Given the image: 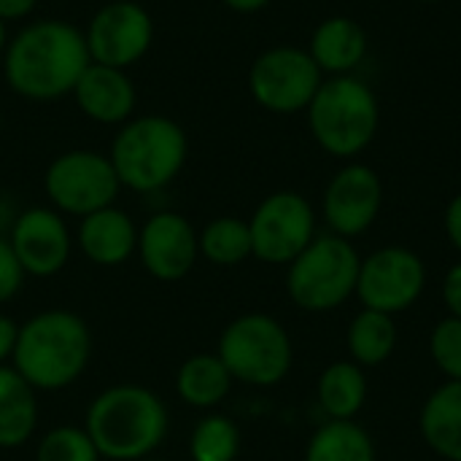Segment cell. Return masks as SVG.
Masks as SVG:
<instances>
[{"mask_svg": "<svg viewBox=\"0 0 461 461\" xmlns=\"http://www.w3.org/2000/svg\"><path fill=\"white\" fill-rule=\"evenodd\" d=\"M0 62L14 95L46 103L70 95L92 59L81 27L46 16L27 22L16 35H11Z\"/></svg>", "mask_w": 461, "mask_h": 461, "instance_id": "1", "label": "cell"}, {"mask_svg": "<svg viewBox=\"0 0 461 461\" xmlns=\"http://www.w3.org/2000/svg\"><path fill=\"white\" fill-rule=\"evenodd\" d=\"M92 362V330L65 308H49L19 324L11 367L43 394L70 389Z\"/></svg>", "mask_w": 461, "mask_h": 461, "instance_id": "2", "label": "cell"}, {"mask_svg": "<svg viewBox=\"0 0 461 461\" xmlns=\"http://www.w3.org/2000/svg\"><path fill=\"white\" fill-rule=\"evenodd\" d=\"M84 429L108 461H140L157 454L170 432L165 400L140 384H116L92 397Z\"/></svg>", "mask_w": 461, "mask_h": 461, "instance_id": "3", "label": "cell"}, {"mask_svg": "<svg viewBox=\"0 0 461 461\" xmlns=\"http://www.w3.org/2000/svg\"><path fill=\"white\" fill-rule=\"evenodd\" d=\"M189 157V138L184 127L162 113L132 116L124 122L108 149V159L119 176L122 189L154 194L170 186Z\"/></svg>", "mask_w": 461, "mask_h": 461, "instance_id": "4", "label": "cell"}, {"mask_svg": "<svg viewBox=\"0 0 461 461\" xmlns=\"http://www.w3.org/2000/svg\"><path fill=\"white\" fill-rule=\"evenodd\" d=\"M305 113L313 140L335 159L359 157L381 127L378 95L357 73L327 76Z\"/></svg>", "mask_w": 461, "mask_h": 461, "instance_id": "5", "label": "cell"}, {"mask_svg": "<svg viewBox=\"0 0 461 461\" xmlns=\"http://www.w3.org/2000/svg\"><path fill=\"white\" fill-rule=\"evenodd\" d=\"M362 257L340 235H316L300 257L286 265V294L308 313H330L357 294Z\"/></svg>", "mask_w": 461, "mask_h": 461, "instance_id": "6", "label": "cell"}, {"mask_svg": "<svg viewBox=\"0 0 461 461\" xmlns=\"http://www.w3.org/2000/svg\"><path fill=\"white\" fill-rule=\"evenodd\" d=\"M216 357L224 362L232 381L254 389H270L289 375L294 346L276 316L254 311L232 319L221 330Z\"/></svg>", "mask_w": 461, "mask_h": 461, "instance_id": "7", "label": "cell"}, {"mask_svg": "<svg viewBox=\"0 0 461 461\" xmlns=\"http://www.w3.org/2000/svg\"><path fill=\"white\" fill-rule=\"evenodd\" d=\"M49 205L62 216L84 219L116 203L122 184L108 154L92 149H70L57 154L43 173Z\"/></svg>", "mask_w": 461, "mask_h": 461, "instance_id": "8", "label": "cell"}, {"mask_svg": "<svg viewBox=\"0 0 461 461\" xmlns=\"http://www.w3.org/2000/svg\"><path fill=\"white\" fill-rule=\"evenodd\" d=\"M324 73L300 46L265 49L249 68V92L270 113H303L316 97Z\"/></svg>", "mask_w": 461, "mask_h": 461, "instance_id": "9", "label": "cell"}, {"mask_svg": "<svg viewBox=\"0 0 461 461\" xmlns=\"http://www.w3.org/2000/svg\"><path fill=\"white\" fill-rule=\"evenodd\" d=\"M251 257L265 265H289L316 238V211L300 192L267 194L249 219Z\"/></svg>", "mask_w": 461, "mask_h": 461, "instance_id": "10", "label": "cell"}, {"mask_svg": "<svg viewBox=\"0 0 461 461\" xmlns=\"http://www.w3.org/2000/svg\"><path fill=\"white\" fill-rule=\"evenodd\" d=\"M427 289L424 259L405 246H384L362 259L357 297L362 308L397 316L416 305Z\"/></svg>", "mask_w": 461, "mask_h": 461, "instance_id": "11", "label": "cell"}, {"mask_svg": "<svg viewBox=\"0 0 461 461\" xmlns=\"http://www.w3.org/2000/svg\"><path fill=\"white\" fill-rule=\"evenodd\" d=\"M84 38L92 62L130 70L154 43V19L135 0L103 3L89 19Z\"/></svg>", "mask_w": 461, "mask_h": 461, "instance_id": "12", "label": "cell"}, {"mask_svg": "<svg viewBox=\"0 0 461 461\" xmlns=\"http://www.w3.org/2000/svg\"><path fill=\"white\" fill-rule=\"evenodd\" d=\"M22 270L32 278L59 276L76 249L73 232L51 205H30L16 213L5 232Z\"/></svg>", "mask_w": 461, "mask_h": 461, "instance_id": "13", "label": "cell"}, {"mask_svg": "<svg viewBox=\"0 0 461 461\" xmlns=\"http://www.w3.org/2000/svg\"><path fill=\"white\" fill-rule=\"evenodd\" d=\"M384 208V181L362 162L343 165L327 184L321 197V213L332 235L346 240L365 235Z\"/></svg>", "mask_w": 461, "mask_h": 461, "instance_id": "14", "label": "cell"}, {"mask_svg": "<svg viewBox=\"0 0 461 461\" xmlns=\"http://www.w3.org/2000/svg\"><path fill=\"white\" fill-rule=\"evenodd\" d=\"M135 257L154 281L176 284L186 278L200 259L197 230L178 211H157L138 227Z\"/></svg>", "mask_w": 461, "mask_h": 461, "instance_id": "15", "label": "cell"}, {"mask_svg": "<svg viewBox=\"0 0 461 461\" xmlns=\"http://www.w3.org/2000/svg\"><path fill=\"white\" fill-rule=\"evenodd\" d=\"M70 95L86 119L105 127H122L132 119L138 105V92L127 70L97 62L86 65Z\"/></svg>", "mask_w": 461, "mask_h": 461, "instance_id": "16", "label": "cell"}, {"mask_svg": "<svg viewBox=\"0 0 461 461\" xmlns=\"http://www.w3.org/2000/svg\"><path fill=\"white\" fill-rule=\"evenodd\" d=\"M76 249L97 267H119L135 257L138 249V224L135 219L116 208H100L84 219L73 232Z\"/></svg>", "mask_w": 461, "mask_h": 461, "instance_id": "17", "label": "cell"}, {"mask_svg": "<svg viewBox=\"0 0 461 461\" xmlns=\"http://www.w3.org/2000/svg\"><path fill=\"white\" fill-rule=\"evenodd\" d=\"M367 32L351 16H327L311 32L308 54L327 76H351L367 57Z\"/></svg>", "mask_w": 461, "mask_h": 461, "instance_id": "18", "label": "cell"}, {"mask_svg": "<svg viewBox=\"0 0 461 461\" xmlns=\"http://www.w3.org/2000/svg\"><path fill=\"white\" fill-rule=\"evenodd\" d=\"M38 392L11 367H0V451H16L38 429Z\"/></svg>", "mask_w": 461, "mask_h": 461, "instance_id": "19", "label": "cell"}, {"mask_svg": "<svg viewBox=\"0 0 461 461\" xmlns=\"http://www.w3.org/2000/svg\"><path fill=\"white\" fill-rule=\"evenodd\" d=\"M424 443L446 461H461V381H446L421 405Z\"/></svg>", "mask_w": 461, "mask_h": 461, "instance_id": "20", "label": "cell"}, {"mask_svg": "<svg viewBox=\"0 0 461 461\" xmlns=\"http://www.w3.org/2000/svg\"><path fill=\"white\" fill-rule=\"evenodd\" d=\"M232 375L224 362L213 354H192L181 362L176 373V394L184 405L194 411L219 408L232 392Z\"/></svg>", "mask_w": 461, "mask_h": 461, "instance_id": "21", "label": "cell"}, {"mask_svg": "<svg viewBox=\"0 0 461 461\" xmlns=\"http://www.w3.org/2000/svg\"><path fill=\"white\" fill-rule=\"evenodd\" d=\"M316 400L332 421H354L367 402L365 367H359L351 359L332 362L319 375Z\"/></svg>", "mask_w": 461, "mask_h": 461, "instance_id": "22", "label": "cell"}, {"mask_svg": "<svg viewBox=\"0 0 461 461\" xmlns=\"http://www.w3.org/2000/svg\"><path fill=\"white\" fill-rule=\"evenodd\" d=\"M397 340H400V332H397L394 316L367 311V308H362L351 319L348 332H346L348 357L359 367H378L389 362L397 351Z\"/></svg>", "mask_w": 461, "mask_h": 461, "instance_id": "23", "label": "cell"}, {"mask_svg": "<svg viewBox=\"0 0 461 461\" xmlns=\"http://www.w3.org/2000/svg\"><path fill=\"white\" fill-rule=\"evenodd\" d=\"M375 443L370 432L357 421H327L321 424L308 446L303 461H375Z\"/></svg>", "mask_w": 461, "mask_h": 461, "instance_id": "24", "label": "cell"}, {"mask_svg": "<svg viewBox=\"0 0 461 461\" xmlns=\"http://www.w3.org/2000/svg\"><path fill=\"white\" fill-rule=\"evenodd\" d=\"M200 257L216 267H235L251 257V230L249 219L216 216L203 230H197Z\"/></svg>", "mask_w": 461, "mask_h": 461, "instance_id": "25", "label": "cell"}, {"mask_svg": "<svg viewBox=\"0 0 461 461\" xmlns=\"http://www.w3.org/2000/svg\"><path fill=\"white\" fill-rule=\"evenodd\" d=\"M243 435L238 424L224 413H205L189 435L192 461H238Z\"/></svg>", "mask_w": 461, "mask_h": 461, "instance_id": "26", "label": "cell"}, {"mask_svg": "<svg viewBox=\"0 0 461 461\" xmlns=\"http://www.w3.org/2000/svg\"><path fill=\"white\" fill-rule=\"evenodd\" d=\"M35 461H103V456L84 427L59 424L41 435Z\"/></svg>", "mask_w": 461, "mask_h": 461, "instance_id": "27", "label": "cell"}, {"mask_svg": "<svg viewBox=\"0 0 461 461\" xmlns=\"http://www.w3.org/2000/svg\"><path fill=\"white\" fill-rule=\"evenodd\" d=\"M429 357L446 381H461V319L446 316L429 335Z\"/></svg>", "mask_w": 461, "mask_h": 461, "instance_id": "28", "label": "cell"}, {"mask_svg": "<svg viewBox=\"0 0 461 461\" xmlns=\"http://www.w3.org/2000/svg\"><path fill=\"white\" fill-rule=\"evenodd\" d=\"M27 273L22 270L11 243L5 235H0V305H8L24 286Z\"/></svg>", "mask_w": 461, "mask_h": 461, "instance_id": "29", "label": "cell"}, {"mask_svg": "<svg viewBox=\"0 0 461 461\" xmlns=\"http://www.w3.org/2000/svg\"><path fill=\"white\" fill-rule=\"evenodd\" d=\"M443 303L448 308V316L461 319V262H456L443 278Z\"/></svg>", "mask_w": 461, "mask_h": 461, "instance_id": "30", "label": "cell"}, {"mask_svg": "<svg viewBox=\"0 0 461 461\" xmlns=\"http://www.w3.org/2000/svg\"><path fill=\"white\" fill-rule=\"evenodd\" d=\"M16 335H19V324L0 311V367L11 365L14 348H16Z\"/></svg>", "mask_w": 461, "mask_h": 461, "instance_id": "31", "label": "cell"}, {"mask_svg": "<svg viewBox=\"0 0 461 461\" xmlns=\"http://www.w3.org/2000/svg\"><path fill=\"white\" fill-rule=\"evenodd\" d=\"M443 230L451 240V246L461 254V192L446 205V213H443Z\"/></svg>", "mask_w": 461, "mask_h": 461, "instance_id": "32", "label": "cell"}, {"mask_svg": "<svg viewBox=\"0 0 461 461\" xmlns=\"http://www.w3.org/2000/svg\"><path fill=\"white\" fill-rule=\"evenodd\" d=\"M38 0H0V22H22L35 11Z\"/></svg>", "mask_w": 461, "mask_h": 461, "instance_id": "33", "label": "cell"}, {"mask_svg": "<svg viewBox=\"0 0 461 461\" xmlns=\"http://www.w3.org/2000/svg\"><path fill=\"white\" fill-rule=\"evenodd\" d=\"M221 3L235 14H257V11L267 8L273 0H221Z\"/></svg>", "mask_w": 461, "mask_h": 461, "instance_id": "34", "label": "cell"}, {"mask_svg": "<svg viewBox=\"0 0 461 461\" xmlns=\"http://www.w3.org/2000/svg\"><path fill=\"white\" fill-rule=\"evenodd\" d=\"M5 46H8V30H5V22H0V59H3Z\"/></svg>", "mask_w": 461, "mask_h": 461, "instance_id": "35", "label": "cell"}, {"mask_svg": "<svg viewBox=\"0 0 461 461\" xmlns=\"http://www.w3.org/2000/svg\"><path fill=\"white\" fill-rule=\"evenodd\" d=\"M140 461H162V459H157V456H149V459H140Z\"/></svg>", "mask_w": 461, "mask_h": 461, "instance_id": "36", "label": "cell"}, {"mask_svg": "<svg viewBox=\"0 0 461 461\" xmlns=\"http://www.w3.org/2000/svg\"><path fill=\"white\" fill-rule=\"evenodd\" d=\"M419 3H440V0H419Z\"/></svg>", "mask_w": 461, "mask_h": 461, "instance_id": "37", "label": "cell"}, {"mask_svg": "<svg viewBox=\"0 0 461 461\" xmlns=\"http://www.w3.org/2000/svg\"><path fill=\"white\" fill-rule=\"evenodd\" d=\"M103 3H116V0H103Z\"/></svg>", "mask_w": 461, "mask_h": 461, "instance_id": "38", "label": "cell"}]
</instances>
